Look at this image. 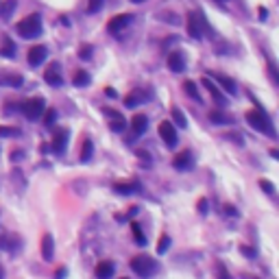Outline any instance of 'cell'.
<instances>
[{
    "instance_id": "6da1fadb",
    "label": "cell",
    "mask_w": 279,
    "mask_h": 279,
    "mask_svg": "<svg viewBox=\"0 0 279 279\" xmlns=\"http://www.w3.org/2000/svg\"><path fill=\"white\" fill-rule=\"evenodd\" d=\"M247 122L251 124L255 131H262L264 135H269V138H275L277 131H275V124H273L271 116L266 114L262 107H255V109L247 111Z\"/></svg>"
},
{
    "instance_id": "7a4b0ae2",
    "label": "cell",
    "mask_w": 279,
    "mask_h": 279,
    "mask_svg": "<svg viewBox=\"0 0 279 279\" xmlns=\"http://www.w3.org/2000/svg\"><path fill=\"white\" fill-rule=\"evenodd\" d=\"M41 31H44V24H41L39 13H31V15H26L24 20L17 22V33H20V37H24V39L39 37Z\"/></svg>"
},
{
    "instance_id": "3957f363",
    "label": "cell",
    "mask_w": 279,
    "mask_h": 279,
    "mask_svg": "<svg viewBox=\"0 0 279 279\" xmlns=\"http://www.w3.org/2000/svg\"><path fill=\"white\" fill-rule=\"evenodd\" d=\"M131 271L140 279H151L157 273V262L151 258V255H135V258L131 260Z\"/></svg>"
},
{
    "instance_id": "277c9868",
    "label": "cell",
    "mask_w": 279,
    "mask_h": 279,
    "mask_svg": "<svg viewBox=\"0 0 279 279\" xmlns=\"http://www.w3.org/2000/svg\"><path fill=\"white\" fill-rule=\"evenodd\" d=\"M203 31H210L203 13H190L188 15V35L192 39H201L203 37Z\"/></svg>"
},
{
    "instance_id": "5b68a950",
    "label": "cell",
    "mask_w": 279,
    "mask_h": 279,
    "mask_svg": "<svg viewBox=\"0 0 279 279\" xmlns=\"http://www.w3.org/2000/svg\"><path fill=\"white\" fill-rule=\"evenodd\" d=\"M44 105H46V103H44V98L37 96V98L26 100V103L22 105L20 109H22V114H24V116L28 118V120H37V118H39L41 114H44V109H46Z\"/></svg>"
},
{
    "instance_id": "8992f818",
    "label": "cell",
    "mask_w": 279,
    "mask_h": 279,
    "mask_svg": "<svg viewBox=\"0 0 279 279\" xmlns=\"http://www.w3.org/2000/svg\"><path fill=\"white\" fill-rule=\"evenodd\" d=\"M166 63H168V70L175 74H181L183 70H186V55H183V50H173L166 59Z\"/></svg>"
},
{
    "instance_id": "52a82bcc",
    "label": "cell",
    "mask_w": 279,
    "mask_h": 279,
    "mask_svg": "<svg viewBox=\"0 0 279 279\" xmlns=\"http://www.w3.org/2000/svg\"><path fill=\"white\" fill-rule=\"evenodd\" d=\"M68 140H70V131L68 129H57L55 135H52V153H57V155H61L63 151H66V146H68Z\"/></svg>"
},
{
    "instance_id": "ba28073f",
    "label": "cell",
    "mask_w": 279,
    "mask_h": 279,
    "mask_svg": "<svg viewBox=\"0 0 279 279\" xmlns=\"http://www.w3.org/2000/svg\"><path fill=\"white\" fill-rule=\"evenodd\" d=\"M159 135H162L164 144H166V146H170V148H175V146H177V142H179L173 122H162V124H159Z\"/></svg>"
},
{
    "instance_id": "9c48e42d",
    "label": "cell",
    "mask_w": 279,
    "mask_h": 279,
    "mask_svg": "<svg viewBox=\"0 0 279 279\" xmlns=\"http://www.w3.org/2000/svg\"><path fill=\"white\" fill-rule=\"evenodd\" d=\"M131 20H133V15H131V13H122V15L111 17V20L107 22V31H109V33H120L124 26L131 24Z\"/></svg>"
},
{
    "instance_id": "30bf717a",
    "label": "cell",
    "mask_w": 279,
    "mask_h": 279,
    "mask_svg": "<svg viewBox=\"0 0 279 279\" xmlns=\"http://www.w3.org/2000/svg\"><path fill=\"white\" fill-rule=\"evenodd\" d=\"M44 81L52 87H61L63 85V76H61V70H59V63H52L48 66V70L44 72Z\"/></svg>"
},
{
    "instance_id": "8fae6325",
    "label": "cell",
    "mask_w": 279,
    "mask_h": 279,
    "mask_svg": "<svg viewBox=\"0 0 279 279\" xmlns=\"http://www.w3.org/2000/svg\"><path fill=\"white\" fill-rule=\"evenodd\" d=\"M46 55H48V50H46V46H33L31 50H28V66H33V68H37L44 63V59Z\"/></svg>"
},
{
    "instance_id": "7c38bea8",
    "label": "cell",
    "mask_w": 279,
    "mask_h": 279,
    "mask_svg": "<svg viewBox=\"0 0 279 279\" xmlns=\"http://www.w3.org/2000/svg\"><path fill=\"white\" fill-rule=\"evenodd\" d=\"M201 83H203V85L207 87V92L212 94V98H214V103H216V105H225V103H227L225 94H223L221 90H218V87H216V83H214V81L210 79V76H203V79H201Z\"/></svg>"
},
{
    "instance_id": "4fadbf2b",
    "label": "cell",
    "mask_w": 279,
    "mask_h": 279,
    "mask_svg": "<svg viewBox=\"0 0 279 279\" xmlns=\"http://www.w3.org/2000/svg\"><path fill=\"white\" fill-rule=\"evenodd\" d=\"M173 164H175L177 170H190L194 166V157H192V153L190 151H181L179 155H175Z\"/></svg>"
},
{
    "instance_id": "5bb4252c",
    "label": "cell",
    "mask_w": 279,
    "mask_h": 279,
    "mask_svg": "<svg viewBox=\"0 0 279 279\" xmlns=\"http://www.w3.org/2000/svg\"><path fill=\"white\" fill-rule=\"evenodd\" d=\"M214 79H216L218 83L223 85V90L229 94V96H236L238 94V85H236V81L231 79V76H227V74H221V72H216L214 74Z\"/></svg>"
},
{
    "instance_id": "9a60e30c",
    "label": "cell",
    "mask_w": 279,
    "mask_h": 279,
    "mask_svg": "<svg viewBox=\"0 0 279 279\" xmlns=\"http://www.w3.org/2000/svg\"><path fill=\"white\" fill-rule=\"evenodd\" d=\"M52 255H55V240H52L50 234H44V238H41V258L46 262H52Z\"/></svg>"
},
{
    "instance_id": "2e32d148",
    "label": "cell",
    "mask_w": 279,
    "mask_h": 279,
    "mask_svg": "<svg viewBox=\"0 0 279 279\" xmlns=\"http://www.w3.org/2000/svg\"><path fill=\"white\" fill-rule=\"evenodd\" d=\"M0 57H4V59H13L15 57V44H13V39H11L9 35H4V37L0 39Z\"/></svg>"
},
{
    "instance_id": "e0dca14e",
    "label": "cell",
    "mask_w": 279,
    "mask_h": 279,
    "mask_svg": "<svg viewBox=\"0 0 279 279\" xmlns=\"http://www.w3.org/2000/svg\"><path fill=\"white\" fill-rule=\"evenodd\" d=\"M114 190L122 197H129V194H135L140 192V183L138 181H124V183H116Z\"/></svg>"
},
{
    "instance_id": "ac0fdd59",
    "label": "cell",
    "mask_w": 279,
    "mask_h": 279,
    "mask_svg": "<svg viewBox=\"0 0 279 279\" xmlns=\"http://www.w3.org/2000/svg\"><path fill=\"white\" fill-rule=\"evenodd\" d=\"M114 273H116V266H114V262H109V260H105V262H100L96 266V277L98 279H111Z\"/></svg>"
},
{
    "instance_id": "d6986e66",
    "label": "cell",
    "mask_w": 279,
    "mask_h": 279,
    "mask_svg": "<svg viewBox=\"0 0 279 279\" xmlns=\"http://www.w3.org/2000/svg\"><path fill=\"white\" fill-rule=\"evenodd\" d=\"M131 129H133V133L142 135L148 129V116L146 114H135L133 120H131Z\"/></svg>"
},
{
    "instance_id": "ffe728a7",
    "label": "cell",
    "mask_w": 279,
    "mask_h": 279,
    "mask_svg": "<svg viewBox=\"0 0 279 279\" xmlns=\"http://www.w3.org/2000/svg\"><path fill=\"white\" fill-rule=\"evenodd\" d=\"M22 79L20 74H9V72H0V85H7V87H22Z\"/></svg>"
},
{
    "instance_id": "44dd1931",
    "label": "cell",
    "mask_w": 279,
    "mask_h": 279,
    "mask_svg": "<svg viewBox=\"0 0 279 279\" xmlns=\"http://www.w3.org/2000/svg\"><path fill=\"white\" fill-rule=\"evenodd\" d=\"M183 92H186L190 98H194V100H197V103H201V100H203V98H201V94H199V87H197V83H194L192 79L183 81Z\"/></svg>"
},
{
    "instance_id": "7402d4cb",
    "label": "cell",
    "mask_w": 279,
    "mask_h": 279,
    "mask_svg": "<svg viewBox=\"0 0 279 279\" xmlns=\"http://www.w3.org/2000/svg\"><path fill=\"white\" fill-rule=\"evenodd\" d=\"M210 120L214 124H231V118L225 114V111H221V109H212L210 111Z\"/></svg>"
},
{
    "instance_id": "603a6c76",
    "label": "cell",
    "mask_w": 279,
    "mask_h": 279,
    "mask_svg": "<svg viewBox=\"0 0 279 279\" xmlns=\"http://www.w3.org/2000/svg\"><path fill=\"white\" fill-rule=\"evenodd\" d=\"M170 116H173V120H175L177 127H181V129L188 127V118H186V114H183L179 107H173V109H170Z\"/></svg>"
},
{
    "instance_id": "cb8c5ba5",
    "label": "cell",
    "mask_w": 279,
    "mask_h": 279,
    "mask_svg": "<svg viewBox=\"0 0 279 279\" xmlns=\"http://www.w3.org/2000/svg\"><path fill=\"white\" fill-rule=\"evenodd\" d=\"M15 7H17V0H4V2H0V15H2L4 20H9Z\"/></svg>"
},
{
    "instance_id": "d4e9b609",
    "label": "cell",
    "mask_w": 279,
    "mask_h": 279,
    "mask_svg": "<svg viewBox=\"0 0 279 279\" xmlns=\"http://www.w3.org/2000/svg\"><path fill=\"white\" fill-rule=\"evenodd\" d=\"M90 81L92 79H90V74H87V70H76L74 76H72V83H74L76 87H85Z\"/></svg>"
},
{
    "instance_id": "484cf974",
    "label": "cell",
    "mask_w": 279,
    "mask_h": 279,
    "mask_svg": "<svg viewBox=\"0 0 279 279\" xmlns=\"http://www.w3.org/2000/svg\"><path fill=\"white\" fill-rule=\"evenodd\" d=\"M92 155H94V142L85 140V142H83V148H81V162L87 164L92 159Z\"/></svg>"
},
{
    "instance_id": "4316f807",
    "label": "cell",
    "mask_w": 279,
    "mask_h": 279,
    "mask_svg": "<svg viewBox=\"0 0 279 279\" xmlns=\"http://www.w3.org/2000/svg\"><path fill=\"white\" fill-rule=\"evenodd\" d=\"M144 98H148L146 94H142V92H133V94H129V96L124 98V105H127V107H138Z\"/></svg>"
},
{
    "instance_id": "83f0119b",
    "label": "cell",
    "mask_w": 279,
    "mask_h": 279,
    "mask_svg": "<svg viewBox=\"0 0 279 279\" xmlns=\"http://www.w3.org/2000/svg\"><path fill=\"white\" fill-rule=\"evenodd\" d=\"M131 231H133L135 242H138L140 247H146V236L142 234V229H140V225H138V223H133V225H131Z\"/></svg>"
},
{
    "instance_id": "f1b7e54d",
    "label": "cell",
    "mask_w": 279,
    "mask_h": 279,
    "mask_svg": "<svg viewBox=\"0 0 279 279\" xmlns=\"http://www.w3.org/2000/svg\"><path fill=\"white\" fill-rule=\"evenodd\" d=\"M168 249H170V236H162V238H159V242H157V253L159 255H164L166 251H168Z\"/></svg>"
},
{
    "instance_id": "f546056e",
    "label": "cell",
    "mask_w": 279,
    "mask_h": 279,
    "mask_svg": "<svg viewBox=\"0 0 279 279\" xmlns=\"http://www.w3.org/2000/svg\"><path fill=\"white\" fill-rule=\"evenodd\" d=\"M15 135H20V129L2 127V124H0V138H15Z\"/></svg>"
},
{
    "instance_id": "4dcf8cb0",
    "label": "cell",
    "mask_w": 279,
    "mask_h": 279,
    "mask_svg": "<svg viewBox=\"0 0 279 279\" xmlns=\"http://www.w3.org/2000/svg\"><path fill=\"white\" fill-rule=\"evenodd\" d=\"M124 127H127V120H124V118H118V120H111V122H109V129H111L114 133L124 131Z\"/></svg>"
},
{
    "instance_id": "1f68e13d",
    "label": "cell",
    "mask_w": 279,
    "mask_h": 279,
    "mask_svg": "<svg viewBox=\"0 0 279 279\" xmlns=\"http://www.w3.org/2000/svg\"><path fill=\"white\" fill-rule=\"evenodd\" d=\"M55 120H57V109H48V111L44 114V124L50 129L52 124H55Z\"/></svg>"
},
{
    "instance_id": "d6a6232c",
    "label": "cell",
    "mask_w": 279,
    "mask_h": 279,
    "mask_svg": "<svg viewBox=\"0 0 279 279\" xmlns=\"http://www.w3.org/2000/svg\"><path fill=\"white\" fill-rule=\"evenodd\" d=\"M103 4H105V0H90V4H87V11H90V13H98V11L103 9Z\"/></svg>"
},
{
    "instance_id": "836d02e7",
    "label": "cell",
    "mask_w": 279,
    "mask_h": 279,
    "mask_svg": "<svg viewBox=\"0 0 279 279\" xmlns=\"http://www.w3.org/2000/svg\"><path fill=\"white\" fill-rule=\"evenodd\" d=\"M269 74H271V81L275 83V85H279V74H277V66H275V61H269Z\"/></svg>"
},
{
    "instance_id": "e575fe53",
    "label": "cell",
    "mask_w": 279,
    "mask_h": 279,
    "mask_svg": "<svg viewBox=\"0 0 279 279\" xmlns=\"http://www.w3.org/2000/svg\"><path fill=\"white\" fill-rule=\"evenodd\" d=\"M92 50L94 48H92L90 44H83L81 48H79V59H90L92 57Z\"/></svg>"
},
{
    "instance_id": "d590c367",
    "label": "cell",
    "mask_w": 279,
    "mask_h": 279,
    "mask_svg": "<svg viewBox=\"0 0 279 279\" xmlns=\"http://www.w3.org/2000/svg\"><path fill=\"white\" fill-rule=\"evenodd\" d=\"M260 188H262L266 194H275V186H273L269 179H260Z\"/></svg>"
},
{
    "instance_id": "8d00e7d4",
    "label": "cell",
    "mask_w": 279,
    "mask_h": 279,
    "mask_svg": "<svg viewBox=\"0 0 279 279\" xmlns=\"http://www.w3.org/2000/svg\"><path fill=\"white\" fill-rule=\"evenodd\" d=\"M103 114H105V116H109L111 120H118V118H122V114H120V111L111 109V107H103Z\"/></svg>"
},
{
    "instance_id": "74e56055",
    "label": "cell",
    "mask_w": 279,
    "mask_h": 279,
    "mask_svg": "<svg viewBox=\"0 0 279 279\" xmlns=\"http://www.w3.org/2000/svg\"><path fill=\"white\" fill-rule=\"evenodd\" d=\"M216 273H218V279H231L229 271L225 269V264H216Z\"/></svg>"
},
{
    "instance_id": "f35d334b",
    "label": "cell",
    "mask_w": 279,
    "mask_h": 279,
    "mask_svg": "<svg viewBox=\"0 0 279 279\" xmlns=\"http://www.w3.org/2000/svg\"><path fill=\"white\" fill-rule=\"evenodd\" d=\"M164 15H166V17H162V20H164V22H168V24H179V22H181L177 13H164Z\"/></svg>"
},
{
    "instance_id": "ab89813d",
    "label": "cell",
    "mask_w": 279,
    "mask_h": 279,
    "mask_svg": "<svg viewBox=\"0 0 279 279\" xmlns=\"http://www.w3.org/2000/svg\"><path fill=\"white\" fill-rule=\"evenodd\" d=\"M240 251H242V255H247V258H255V255H258V251L251 249V247H242Z\"/></svg>"
},
{
    "instance_id": "60d3db41",
    "label": "cell",
    "mask_w": 279,
    "mask_h": 279,
    "mask_svg": "<svg viewBox=\"0 0 279 279\" xmlns=\"http://www.w3.org/2000/svg\"><path fill=\"white\" fill-rule=\"evenodd\" d=\"M225 214H229V216H238V210H236L234 205H225Z\"/></svg>"
},
{
    "instance_id": "b9f144b4",
    "label": "cell",
    "mask_w": 279,
    "mask_h": 279,
    "mask_svg": "<svg viewBox=\"0 0 279 279\" xmlns=\"http://www.w3.org/2000/svg\"><path fill=\"white\" fill-rule=\"evenodd\" d=\"M199 212L201 214H207V199H201L199 201Z\"/></svg>"
},
{
    "instance_id": "7bdbcfd3",
    "label": "cell",
    "mask_w": 279,
    "mask_h": 279,
    "mask_svg": "<svg viewBox=\"0 0 279 279\" xmlns=\"http://www.w3.org/2000/svg\"><path fill=\"white\" fill-rule=\"evenodd\" d=\"M258 15H260V20H266V17H269V9H266V7H260V9H258Z\"/></svg>"
},
{
    "instance_id": "ee69618b",
    "label": "cell",
    "mask_w": 279,
    "mask_h": 279,
    "mask_svg": "<svg viewBox=\"0 0 279 279\" xmlns=\"http://www.w3.org/2000/svg\"><path fill=\"white\" fill-rule=\"evenodd\" d=\"M66 275H68V269H59L55 273V279H66Z\"/></svg>"
},
{
    "instance_id": "f6af8a7d",
    "label": "cell",
    "mask_w": 279,
    "mask_h": 279,
    "mask_svg": "<svg viewBox=\"0 0 279 279\" xmlns=\"http://www.w3.org/2000/svg\"><path fill=\"white\" fill-rule=\"evenodd\" d=\"M24 157V151H13L11 153V159H13V162H17V159H22Z\"/></svg>"
},
{
    "instance_id": "bcb514c9",
    "label": "cell",
    "mask_w": 279,
    "mask_h": 279,
    "mask_svg": "<svg viewBox=\"0 0 279 279\" xmlns=\"http://www.w3.org/2000/svg\"><path fill=\"white\" fill-rule=\"evenodd\" d=\"M107 96H111V98H116V96H118V94H116L114 90H111V87H107Z\"/></svg>"
},
{
    "instance_id": "7dc6e473",
    "label": "cell",
    "mask_w": 279,
    "mask_h": 279,
    "mask_svg": "<svg viewBox=\"0 0 279 279\" xmlns=\"http://www.w3.org/2000/svg\"><path fill=\"white\" fill-rule=\"evenodd\" d=\"M271 155H273V159H279V151H277V148H273Z\"/></svg>"
},
{
    "instance_id": "c3c4849f",
    "label": "cell",
    "mask_w": 279,
    "mask_h": 279,
    "mask_svg": "<svg viewBox=\"0 0 279 279\" xmlns=\"http://www.w3.org/2000/svg\"><path fill=\"white\" fill-rule=\"evenodd\" d=\"M0 279H4V269L2 266H0Z\"/></svg>"
},
{
    "instance_id": "681fc988",
    "label": "cell",
    "mask_w": 279,
    "mask_h": 279,
    "mask_svg": "<svg viewBox=\"0 0 279 279\" xmlns=\"http://www.w3.org/2000/svg\"><path fill=\"white\" fill-rule=\"evenodd\" d=\"M216 2H221V4H225V2H229V0H216Z\"/></svg>"
},
{
    "instance_id": "f907efd6",
    "label": "cell",
    "mask_w": 279,
    "mask_h": 279,
    "mask_svg": "<svg viewBox=\"0 0 279 279\" xmlns=\"http://www.w3.org/2000/svg\"><path fill=\"white\" fill-rule=\"evenodd\" d=\"M131 2H144V0H131Z\"/></svg>"
},
{
    "instance_id": "816d5d0a",
    "label": "cell",
    "mask_w": 279,
    "mask_h": 279,
    "mask_svg": "<svg viewBox=\"0 0 279 279\" xmlns=\"http://www.w3.org/2000/svg\"><path fill=\"white\" fill-rule=\"evenodd\" d=\"M122 279H127V277H122Z\"/></svg>"
}]
</instances>
